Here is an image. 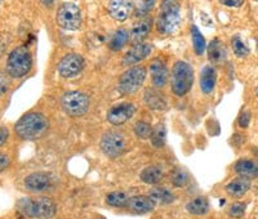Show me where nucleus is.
Wrapping results in <instances>:
<instances>
[{
  "mask_svg": "<svg viewBox=\"0 0 258 219\" xmlns=\"http://www.w3.org/2000/svg\"><path fill=\"white\" fill-rule=\"evenodd\" d=\"M49 121L40 112H29L23 115L14 125L17 136L23 141L38 140L48 131Z\"/></svg>",
  "mask_w": 258,
  "mask_h": 219,
  "instance_id": "f257e3e1",
  "label": "nucleus"
},
{
  "mask_svg": "<svg viewBox=\"0 0 258 219\" xmlns=\"http://www.w3.org/2000/svg\"><path fill=\"white\" fill-rule=\"evenodd\" d=\"M155 26L158 32L163 35H171L181 26V10L177 0H163L159 14L156 17Z\"/></svg>",
  "mask_w": 258,
  "mask_h": 219,
  "instance_id": "f03ea898",
  "label": "nucleus"
},
{
  "mask_svg": "<svg viewBox=\"0 0 258 219\" xmlns=\"http://www.w3.org/2000/svg\"><path fill=\"white\" fill-rule=\"evenodd\" d=\"M17 209L29 218L49 219L56 214V204L48 197H26L18 201Z\"/></svg>",
  "mask_w": 258,
  "mask_h": 219,
  "instance_id": "7ed1b4c3",
  "label": "nucleus"
},
{
  "mask_svg": "<svg viewBox=\"0 0 258 219\" xmlns=\"http://www.w3.org/2000/svg\"><path fill=\"white\" fill-rule=\"evenodd\" d=\"M194 84V69L185 61H177L172 67L171 86L173 94L183 97L187 94Z\"/></svg>",
  "mask_w": 258,
  "mask_h": 219,
  "instance_id": "20e7f679",
  "label": "nucleus"
},
{
  "mask_svg": "<svg viewBox=\"0 0 258 219\" xmlns=\"http://www.w3.org/2000/svg\"><path fill=\"white\" fill-rule=\"evenodd\" d=\"M32 67V58L26 47H17L6 58V73L13 79L26 76Z\"/></svg>",
  "mask_w": 258,
  "mask_h": 219,
  "instance_id": "39448f33",
  "label": "nucleus"
},
{
  "mask_svg": "<svg viewBox=\"0 0 258 219\" xmlns=\"http://www.w3.org/2000/svg\"><path fill=\"white\" fill-rule=\"evenodd\" d=\"M147 71L144 66L129 67L125 73H121L118 81V90L124 95L134 94L144 85Z\"/></svg>",
  "mask_w": 258,
  "mask_h": 219,
  "instance_id": "423d86ee",
  "label": "nucleus"
},
{
  "mask_svg": "<svg viewBox=\"0 0 258 219\" xmlns=\"http://www.w3.org/2000/svg\"><path fill=\"white\" fill-rule=\"evenodd\" d=\"M89 105L90 102L88 95L82 92H78V90L66 92L62 95V98H61L62 110L67 115L74 116V118L83 116L84 114H86L88 110H89Z\"/></svg>",
  "mask_w": 258,
  "mask_h": 219,
  "instance_id": "0eeeda50",
  "label": "nucleus"
},
{
  "mask_svg": "<svg viewBox=\"0 0 258 219\" xmlns=\"http://www.w3.org/2000/svg\"><path fill=\"white\" fill-rule=\"evenodd\" d=\"M56 19L60 27L67 31H77L82 26V13L79 6L74 3L61 4L57 9Z\"/></svg>",
  "mask_w": 258,
  "mask_h": 219,
  "instance_id": "6e6552de",
  "label": "nucleus"
},
{
  "mask_svg": "<svg viewBox=\"0 0 258 219\" xmlns=\"http://www.w3.org/2000/svg\"><path fill=\"white\" fill-rule=\"evenodd\" d=\"M127 148V140L123 133L107 132L101 138V149L108 157H118Z\"/></svg>",
  "mask_w": 258,
  "mask_h": 219,
  "instance_id": "1a4fd4ad",
  "label": "nucleus"
},
{
  "mask_svg": "<svg viewBox=\"0 0 258 219\" xmlns=\"http://www.w3.org/2000/svg\"><path fill=\"white\" fill-rule=\"evenodd\" d=\"M58 73L64 79H70V77L79 75L84 69V60L80 54L69 53L62 57V60L58 64Z\"/></svg>",
  "mask_w": 258,
  "mask_h": 219,
  "instance_id": "9d476101",
  "label": "nucleus"
},
{
  "mask_svg": "<svg viewBox=\"0 0 258 219\" xmlns=\"http://www.w3.org/2000/svg\"><path fill=\"white\" fill-rule=\"evenodd\" d=\"M134 8L136 5L133 0H110L107 5L110 16L118 22L127 21L134 12Z\"/></svg>",
  "mask_w": 258,
  "mask_h": 219,
  "instance_id": "9b49d317",
  "label": "nucleus"
},
{
  "mask_svg": "<svg viewBox=\"0 0 258 219\" xmlns=\"http://www.w3.org/2000/svg\"><path fill=\"white\" fill-rule=\"evenodd\" d=\"M134 112H136V107L129 102H124L108 110L107 121L112 125H123L133 118Z\"/></svg>",
  "mask_w": 258,
  "mask_h": 219,
  "instance_id": "f8f14e48",
  "label": "nucleus"
},
{
  "mask_svg": "<svg viewBox=\"0 0 258 219\" xmlns=\"http://www.w3.org/2000/svg\"><path fill=\"white\" fill-rule=\"evenodd\" d=\"M23 184H25L26 190L31 194H40V192L49 190V187L52 186V179L51 175L47 174V173L38 172L27 175L25 178Z\"/></svg>",
  "mask_w": 258,
  "mask_h": 219,
  "instance_id": "ddd939ff",
  "label": "nucleus"
},
{
  "mask_svg": "<svg viewBox=\"0 0 258 219\" xmlns=\"http://www.w3.org/2000/svg\"><path fill=\"white\" fill-rule=\"evenodd\" d=\"M153 45L149 43H141V44H136L124 54L123 57V66H133L137 65L141 61L146 60L153 52Z\"/></svg>",
  "mask_w": 258,
  "mask_h": 219,
  "instance_id": "4468645a",
  "label": "nucleus"
},
{
  "mask_svg": "<svg viewBox=\"0 0 258 219\" xmlns=\"http://www.w3.org/2000/svg\"><path fill=\"white\" fill-rule=\"evenodd\" d=\"M153 23L154 19L149 16L138 19L137 22L133 25V27H132L131 30V34H129V40H131L132 44L136 45L144 43L145 39L150 34Z\"/></svg>",
  "mask_w": 258,
  "mask_h": 219,
  "instance_id": "2eb2a0df",
  "label": "nucleus"
},
{
  "mask_svg": "<svg viewBox=\"0 0 258 219\" xmlns=\"http://www.w3.org/2000/svg\"><path fill=\"white\" fill-rule=\"evenodd\" d=\"M150 75L151 81H153L154 86L158 89L164 88L166 84L168 83L169 79V71L167 67L166 62L160 58L151 61L150 64Z\"/></svg>",
  "mask_w": 258,
  "mask_h": 219,
  "instance_id": "dca6fc26",
  "label": "nucleus"
},
{
  "mask_svg": "<svg viewBox=\"0 0 258 219\" xmlns=\"http://www.w3.org/2000/svg\"><path fill=\"white\" fill-rule=\"evenodd\" d=\"M127 208L137 214H146L153 212L155 208V201L150 196H133L129 197Z\"/></svg>",
  "mask_w": 258,
  "mask_h": 219,
  "instance_id": "f3484780",
  "label": "nucleus"
},
{
  "mask_svg": "<svg viewBox=\"0 0 258 219\" xmlns=\"http://www.w3.org/2000/svg\"><path fill=\"white\" fill-rule=\"evenodd\" d=\"M207 53L209 61L214 65L223 64L227 58L225 44L221 40H218V39H214V40L209 43V45L207 47Z\"/></svg>",
  "mask_w": 258,
  "mask_h": 219,
  "instance_id": "a211bd4d",
  "label": "nucleus"
},
{
  "mask_svg": "<svg viewBox=\"0 0 258 219\" xmlns=\"http://www.w3.org/2000/svg\"><path fill=\"white\" fill-rule=\"evenodd\" d=\"M236 174L246 179L258 178V161L249 159H243L235 164Z\"/></svg>",
  "mask_w": 258,
  "mask_h": 219,
  "instance_id": "6ab92c4d",
  "label": "nucleus"
},
{
  "mask_svg": "<svg viewBox=\"0 0 258 219\" xmlns=\"http://www.w3.org/2000/svg\"><path fill=\"white\" fill-rule=\"evenodd\" d=\"M216 70L213 66H205L200 73V89L205 94L213 92L216 86Z\"/></svg>",
  "mask_w": 258,
  "mask_h": 219,
  "instance_id": "aec40b11",
  "label": "nucleus"
},
{
  "mask_svg": "<svg viewBox=\"0 0 258 219\" xmlns=\"http://www.w3.org/2000/svg\"><path fill=\"white\" fill-rule=\"evenodd\" d=\"M144 101L146 103V106L151 110H158V111H162V110H166L167 108V102L164 99L162 94H160L158 90L155 89H146L144 95Z\"/></svg>",
  "mask_w": 258,
  "mask_h": 219,
  "instance_id": "412c9836",
  "label": "nucleus"
},
{
  "mask_svg": "<svg viewBox=\"0 0 258 219\" xmlns=\"http://www.w3.org/2000/svg\"><path fill=\"white\" fill-rule=\"evenodd\" d=\"M249 188H251V182H249V179L239 177L227 184L226 192L230 196L239 199V197H243L248 192Z\"/></svg>",
  "mask_w": 258,
  "mask_h": 219,
  "instance_id": "4be33fe9",
  "label": "nucleus"
},
{
  "mask_svg": "<svg viewBox=\"0 0 258 219\" xmlns=\"http://www.w3.org/2000/svg\"><path fill=\"white\" fill-rule=\"evenodd\" d=\"M186 210L191 216H204L209 210V203L204 196H198L186 205Z\"/></svg>",
  "mask_w": 258,
  "mask_h": 219,
  "instance_id": "5701e85b",
  "label": "nucleus"
},
{
  "mask_svg": "<svg viewBox=\"0 0 258 219\" xmlns=\"http://www.w3.org/2000/svg\"><path fill=\"white\" fill-rule=\"evenodd\" d=\"M129 42V32L125 29H119L112 34V36L108 40V48L114 52H118L127 45Z\"/></svg>",
  "mask_w": 258,
  "mask_h": 219,
  "instance_id": "b1692460",
  "label": "nucleus"
},
{
  "mask_svg": "<svg viewBox=\"0 0 258 219\" xmlns=\"http://www.w3.org/2000/svg\"><path fill=\"white\" fill-rule=\"evenodd\" d=\"M164 177V173H163L162 168L156 165L147 166L142 170L141 173V181L146 184H158Z\"/></svg>",
  "mask_w": 258,
  "mask_h": 219,
  "instance_id": "393cba45",
  "label": "nucleus"
},
{
  "mask_svg": "<svg viewBox=\"0 0 258 219\" xmlns=\"http://www.w3.org/2000/svg\"><path fill=\"white\" fill-rule=\"evenodd\" d=\"M150 197L155 201V204H162V205H169L175 200V196L173 192L166 187H155L150 191Z\"/></svg>",
  "mask_w": 258,
  "mask_h": 219,
  "instance_id": "a878e982",
  "label": "nucleus"
},
{
  "mask_svg": "<svg viewBox=\"0 0 258 219\" xmlns=\"http://www.w3.org/2000/svg\"><path fill=\"white\" fill-rule=\"evenodd\" d=\"M129 197L123 191H115L106 196V203L112 208H124L127 207Z\"/></svg>",
  "mask_w": 258,
  "mask_h": 219,
  "instance_id": "bb28decb",
  "label": "nucleus"
},
{
  "mask_svg": "<svg viewBox=\"0 0 258 219\" xmlns=\"http://www.w3.org/2000/svg\"><path fill=\"white\" fill-rule=\"evenodd\" d=\"M151 143L153 146L156 147V148H160L166 145L167 141V129L164 127V124H158L151 132Z\"/></svg>",
  "mask_w": 258,
  "mask_h": 219,
  "instance_id": "cd10ccee",
  "label": "nucleus"
},
{
  "mask_svg": "<svg viewBox=\"0 0 258 219\" xmlns=\"http://www.w3.org/2000/svg\"><path fill=\"white\" fill-rule=\"evenodd\" d=\"M191 38H192V45H194V51L198 56H201L207 49V44H205V39L203 36L196 26L191 27Z\"/></svg>",
  "mask_w": 258,
  "mask_h": 219,
  "instance_id": "c85d7f7f",
  "label": "nucleus"
},
{
  "mask_svg": "<svg viewBox=\"0 0 258 219\" xmlns=\"http://www.w3.org/2000/svg\"><path fill=\"white\" fill-rule=\"evenodd\" d=\"M133 131L138 138H141V140H147V138H150L153 128H151V125L149 124V123H146V121H137V123L134 124Z\"/></svg>",
  "mask_w": 258,
  "mask_h": 219,
  "instance_id": "c756f323",
  "label": "nucleus"
},
{
  "mask_svg": "<svg viewBox=\"0 0 258 219\" xmlns=\"http://www.w3.org/2000/svg\"><path fill=\"white\" fill-rule=\"evenodd\" d=\"M156 0H141L138 1V5L134 8L136 9V16L138 18H144L147 17V14L153 10L154 5H155Z\"/></svg>",
  "mask_w": 258,
  "mask_h": 219,
  "instance_id": "7c9ffc66",
  "label": "nucleus"
},
{
  "mask_svg": "<svg viewBox=\"0 0 258 219\" xmlns=\"http://www.w3.org/2000/svg\"><path fill=\"white\" fill-rule=\"evenodd\" d=\"M231 47H233L234 53H235L238 57H247L249 54V48L247 47L246 43H243V40L239 36H234V38L231 39Z\"/></svg>",
  "mask_w": 258,
  "mask_h": 219,
  "instance_id": "2f4dec72",
  "label": "nucleus"
},
{
  "mask_svg": "<svg viewBox=\"0 0 258 219\" xmlns=\"http://www.w3.org/2000/svg\"><path fill=\"white\" fill-rule=\"evenodd\" d=\"M190 182V175L183 169H177L172 174V183L174 187H185Z\"/></svg>",
  "mask_w": 258,
  "mask_h": 219,
  "instance_id": "473e14b6",
  "label": "nucleus"
},
{
  "mask_svg": "<svg viewBox=\"0 0 258 219\" xmlns=\"http://www.w3.org/2000/svg\"><path fill=\"white\" fill-rule=\"evenodd\" d=\"M247 204L246 203H235L229 208V216L233 218H242L246 213Z\"/></svg>",
  "mask_w": 258,
  "mask_h": 219,
  "instance_id": "72a5a7b5",
  "label": "nucleus"
},
{
  "mask_svg": "<svg viewBox=\"0 0 258 219\" xmlns=\"http://www.w3.org/2000/svg\"><path fill=\"white\" fill-rule=\"evenodd\" d=\"M9 75L8 73H0V95L5 94L8 92V89H9L10 85V79H9Z\"/></svg>",
  "mask_w": 258,
  "mask_h": 219,
  "instance_id": "f704fd0d",
  "label": "nucleus"
},
{
  "mask_svg": "<svg viewBox=\"0 0 258 219\" xmlns=\"http://www.w3.org/2000/svg\"><path fill=\"white\" fill-rule=\"evenodd\" d=\"M249 121H251V112L244 111L239 116V120H238V123H239L240 128H244V129H246V128H248Z\"/></svg>",
  "mask_w": 258,
  "mask_h": 219,
  "instance_id": "c9c22d12",
  "label": "nucleus"
},
{
  "mask_svg": "<svg viewBox=\"0 0 258 219\" xmlns=\"http://www.w3.org/2000/svg\"><path fill=\"white\" fill-rule=\"evenodd\" d=\"M222 5L229 6V8H238L244 3V0H218Z\"/></svg>",
  "mask_w": 258,
  "mask_h": 219,
  "instance_id": "e433bc0d",
  "label": "nucleus"
},
{
  "mask_svg": "<svg viewBox=\"0 0 258 219\" xmlns=\"http://www.w3.org/2000/svg\"><path fill=\"white\" fill-rule=\"evenodd\" d=\"M8 138H9V131H8V128L0 127V147L5 145Z\"/></svg>",
  "mask_w": 258,
  "mask_h": 219,
  "instance_id": "4c0bfd02",
  "label": "nucleus"
},
{
  "mask_svg": "<svg viewBox=\"0 0 258 219\" xmlns=\"http://www.w3.org/2000/svg\"><path fill=\"white\" fill-rule=\"evenodd\" d=\"M9 164H10L9 156L5 155V153H0V172H3L4 169L8 168Z\"/></svg>",
  "mask_w": 258,
  "mask_h": 219,
  "instance_id": "58836bf2",
  "label": "nucleus"
},
{
  "mask_svg": "<svg viewBox=\"0 0 258 219\" xmlns=\"http://www.w3.org/2000/svg\"><path fill=\"white\" fill-rule=\"evenodd\" d=\"M200 16H201V21H203V23H204V25H207V26L212 25V19L209 18V16H208L207 13L201 12Z\"/></svg>",
  "mask_w": 258,
  "mask_h": 219,
  "instance_id": "ea45409f",
  "label": "nucleus"
},
{
  "mask_svg": "<svg viewBox=\"0 0 258 219\" xmlns=\"http://www.w3.org/2000/svg\"><path fill=\"white\" fill-rule=\"evenodd\" d=\"M53 1H54V0H42V3L47 6H49L51 4H53Z\"/></svg>",
  "mask_w": 258,
  "mask_h": 219,
  "instance_id": "a19ab883",
  "label": "nucleus"
},
{
  "mask_svg": "<svg viewBox=\"0 0 258 219\" xmlns=\"http://www.w3.org/2000/svg\"><path fill=\"white\" fill-rule=\"evenodd\" d=\"M256 94L258 95V86H257V88H256Z\"/></svg>",
  "mask_w": 258,
  "mask_h": 219,
  "instance_id": "79ce46f5",
  "label": "nucleus"
},
{
  "mask_svg": "<svg viewBox=\"0 0 258 219\" xmlns=\"http://www.w3.org/2000/svg\"><path fill=\"white\" fill-rule=\"evenodd\" d=\"M1 1H3V0H0V4H1Z\"/></svg>",
  "mask_w": 258,
  "mask_h": 219,
  "instance_id": "37998d69",
  "label": "nucleus"
}]
</instances>
